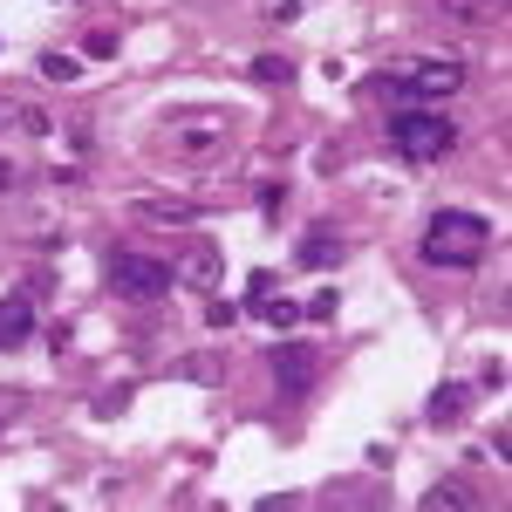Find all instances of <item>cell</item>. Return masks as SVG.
<instances>
[{
    "instance_id": "cell-9",
    "label": "cell",
    "mask_w": 512,
    "mask_h": 512,
    "mask_svg": "<svg viewBox=\"0 0 512 512\" xmlns=\"http://www.w3.org/2000/svg\"><path fill=\"white\" fill-rule=\"evenodd\" d=\"M424 506H478V492L472 485H465V478H444V485H437V492H424Z\"/></svg>"
},
{
    "instance_id": "cell-7",
    "label": "cell",
    "mask_w": 512,
    "mask_h": 512,
    "mask_svg": "<svg viewBox=\"0 0 512 512\" xmlns=\"http://www.w3.org/2000/svg\"><path fill=\"white\" fill-rule=\"evenodd\" d=\"M465 410H472V390H465V383H437L431 403H424V417H431V424H458Z\"/></svg>"
},
{
    "instance_id": "cell-13",
    "label": "cell",
    "mask_w": 512,
    "mask_h": 512,
    "mask_svg": "<svg viewBox=\"0 0 512 512\" xmlns=\"http://www.w3.org/2000/svg\"><path fill=\"white\" fill-rule=\"evenodd\" d=\"M253 308L274 321V328H294V321H301V308H294V301H253Z\"/></svg>"
},
{
    "instance_id": "cell-2",
    "label": "cell",
    "mask_w": 512,
    "mask_h": 512,
    "mask_svg": "<svg viewBox=\"0 0 512 512\" xmlns=\"http://www.w3.org/2000/svg\"><path fill=\"white\" fill-rule=\"evenodd\" d=\"M492 246V219L478 212H437L431 233H424V267H444V274H472Z\"/></svg>"
},
{
    "instance_id": "cell-8",
    "label": "cell",
    "mask_w": 512,
    "mask_h": 512,
    "mask_svg": "<svg viewBox=\"0 0 512 512\" xmlns=\"http://www.w3.org/2000/svg\"><path fill=\"white\" fill-rule=\"evenodd\" d=\"M349 260V239H335V233H315V239H301V267H342Z\"/></svg>"
},
{
    "instance_id": "cell-11",
    "label": "cell",
    "mask_w": 512,
    "mask_h": 512,
    "mask_svg": "<svg viewBox=\"0 0 512 512\" xmlns=\"http://www.w3.org/2000/svg\"><path fill=\"white\" fill-rule=\"evenodd\" d=\"M137 212H144V219H205V212H198V205H178V198H144V205H137Z\"/></svg>"
},
{
    "instance_id": "cell-15",
    "label": "cell",
    "mask_w": 512,
    "mask_h": 512,
    "mask_svg": "<svg viewBox=\"0 0 512 512\" xmlns=\"http://www.w3.org/2000/svg\"><path fill=\"white\" fill-rule=\"evenodd\" d=\"M301 315H308V321H335V287H321V294L308 301V308H301Z\"/></svg>"
},
{
    "instance_id": "cell-3",
    "label": "cell",
    "mask_w": 512,
    "mask_h": 512,
    "mask_svg": "<svg viewBox=\"0 0 512 512\" xmlns=\"http://www.w3.org/2000/svg\"><path fill=\"white\" fill-rule=\"evenodd\" d=\"M383 137H390V151L403 164H437L451 144H458V123L444 117L437 103H424V110H396Z\"/></svg>"
},
{
    "instance_id": "cell-5",
    "label": "cell",
    "mask_w": 512,
    "mask_h": 512,
    "mask_svg": "<svg viewBox=\"0 0 512 512\" xmlns=\"http://www.w3.org/2000/svg\"><path fill=\"white\" fill-rule=\"evenodd\" d=\"M267 369H274L280 396H308L321 383V349L315 342H280V349L267 355Z\"/></svg>"
},
{
    "instance_id": "cell-14",
    "label": "cell",
    "mask_w": 512,
    "mask_h": 512,
    "mask_svg": "<svg viewBox=\"0 0 512 512\" xmlns=\"http://www.w3.org/2000/svg\"><path fill=\"white\" fill-rule=\"evenodd\" d=\"M41 76H48V82H69V76H76V55H41Z\"/></svg>"
},
{
    "instance_id": "cell-4",
    "label": "cell",
    "mask_w": 512,
    "mask_h": 512,
    "mask_svg": "<svg viewBox=\"0 0 512 512\" xmlns=\"http://www.w3.org/2000/svg\"><path fill=\"white\" fill-rule=\"evenodd\" d=\"M103 280H110V294H123V301H164V294L178 287V267L158 260V253L110 246V253H103Z\"/></svg>"
},
{
    "instance_id": "cell-12",
    "label": "cell",
    "mask_w": 512,
    "mask_h": 512,
    "mask_svg": "<svg viewBox=\"0 0 512 512\" xmlns=\"http://www.w3.org/2000/svg\"><path fill=\"white\" fill-rule=\"evenodd\" d=\"M0 130H48V117H35L28 103H0Z\"/></svg>"
},
{
    "instance_id": "cell-10",
    "label": "cell",
    "mask_w": 512,
    "mask_h": 512,
    "mask_svg": "<svg viewBox=\"0 0 512 512\" xmlns=\"http://www.w3.org/2000/svg\"><path fill=\"white\" fill-rule=\"evenodd\" d=\"M253 82H274V89H287V82H294V62H287V55H253Z\"/></svg>"
},
{
    "instance_id": "cell-16",
    "label": "cell",
    "mask_w": 512,
    "mask_h": 512,
    "mask_svg": "<svg viewBox=\"0 0 512 512\" xmlns=\"http://www.w3.org/2000/svg\"><path fill=\"white\" fill-rule=\"evenodd\" d=\"M21 185H28V171H21V164L0 151V192H21Z\"/></svg>"
},
{
    "instance_id": "cell-1",
    "label": "cell",
    "mask_w": 512,
    "mask_h": 512,
    "mask_svg": "<svg viewBox=\"0 0 512 512\" xmlns=\"http://www.w3.org/2000/svg\"><path fill=\"white\" fill-rule=\"evenodd\" d=\"M465 89V62H410V69H390V76H369L362 96L390 103V110H424V103H444Z\"/></svg>"
},
{
    "instance_id": "cell-6",
    "label": "cell",
    "mask_w": 512,
    "mask_h": 512,
    "mask_svg": "<svg viewBox=\"0 0 512 512\" xmlns=\"http://www.w3.org/2000/svg\"><path fill=\"white\" fill-rule=\"evenodd\" d=\"M35 308H41V301L28 294V287H14V294L0 301V355H7V349H21V342H28V335L41 328Z\"/></svg>"
}]
</instances>
